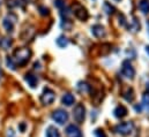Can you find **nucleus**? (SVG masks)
<instances>
[{"label": "nucleus", "instance_id": "nucleus-27", "mask_svg": "<svg viewBox=\"0 0 149 137\" xmlns=\"http://www.w3.org/2000/svg\"><path fill=\"white\" fill-rule=\"evenodd\" d=\"M8 137H14V133H13V130H12V129H9V130H8Z\"/></svg>", "mask_w": 149, "mask_h": 137}, {"label": "nucleus", "instance_id": "nucleus-20", "mask_svg": "<svg viewBox=\"0 0 149 137\" xmlns=\"http://www.w3.org/2000/svg\"><path fill=\"white\" fill-rule=\"evenodd\" d=\"M57 45H58L59 47L64 48V47H66V46L68 45V39H67L65 36H60V37H58V39H57Z\"/></svg>", "mask_w": 149, "mask_h": 137}, {"label": "nucleus", "instance_id": "nucleus-28", "mask_svg": "<svg viewBox=\"0 0 149 137\" xmlns=\"http://www.w3.org/2000/svg\"><path fill=\"white\" fill-rule=\"evenodd\" d=\"M21 2H24V3H27V2H30V1H33V0H20Z\"/></svg>", "mask_w": 149, "mask_h": 137}, {"label": "nucleus", "instance_id": "nucleus-9", "mask_svg": "<svg viewBox=\"0 0 149 137\" xmlns=\"http://www.w3.org/2000/svg\"><path fill=\"white\" fill-rule=\"evenodd\" d=\"M66 135H67V137H82V133L76 126L70 125L66 128Z\"/></svg>", "mask_w": 149, "mask_h": 137}, {"label": "nucleus", "instance_id": "nucleus-11", "mask_svg": "<svg viewBox=\"0 0 149 137\" xmlns=\"http://www.w3.org/2000/svg\"><path fill=\"white\" fill-rule=\"evenodd\" d=\"M34 34H35V29H34V27L29 26L28 28L23 29V31H22V34H21V38H22V40L27 42V40H29L30 38L34 37Z\"/></svg>", "mask_w": 149, "mask_h": 137}, {"label": "nucleus", "instance_id": "nucleus-4", "mask_svg": "<svg viewBox=\"0 0 149 137\" xmlns=\"http://www.w3.org/2000/svg\"><path fill=\"white\" fill-rule=\"evenodd\" d=\"M72 13L75 15V17L79 19L80 21H87V19L89 17V14H88L87 9L82 5H80L77 2H75L73 5V12Z\"/></svg>", "mask_w": 149, "mask_h": 137}, {"label": "nucleus", "instance_id": "nucleus-31", "mask_svg": "<svg viewBox=\"0 0 149 137\" xmlns=\"http://www.w3.org/2000/svg\"><path fill=\"white\" fill-rule=\"evenodd\" d=\"M0 5H1V0H0Z\"/></svg>", "mask_w": 149, "mask_h": 137}, {"label": "nucleus", "instance_id": "nucleus-24", "mask_svg": "<svg viewBox=\"0 0 149 137\" xmlns=\"http://www.w3.org/2000/svg\"><path fill=\"white\" fill-rule=\"evenodd\" d=\"M94 134H95V137H107V134L104 133L103 129H96Z\"/></svg>", "mask_w": 149, "mask_h": 137}, {"label": "nucleus", "instance_id": "nucleus-16", "mask_svg": "<svg viewBox=\"0 0 149 137\" xmlns=\"http://www.w3.org/2000/svg\"><path fill=\"white\" fill-rule=\"evenodd\" d=\"M74 102L75 98L72 93H65L63 96V98H61V103L64 104V105H66V106H72L74 104Z\"/></svg>", "mask_w": 149, "mask_h": 137}, {"label": "nucleus", "instance_id": "nucleus-8", "mask_svg": "<svg viewBox=\"0 0 149 137\" xmlns=\"http://www.w3.org/2000/svg\"><path fill=\"white\" fill-rule=\"evenodd\" d=\"M73 116L77 123H83L86 119V107L82 104H77L73 111Z\"/></svg>", "mask_w": 149, "mask_h": 137}, {"label": "nucleus", "instance_id": "nucleus-12", "mask_svg": "<svg viewBox=\"0 0 149 137\" xmlns=\"http://www.w3.org/2000/svg\"><path fill=\"white\" fill-rule=\"evenodd\" d=\"M113 114H114L116 118L123 119V118H125V116L127 115V108H126L125 106H123V105H119V106H117V107L114 108Z\"/></svg>", "mask_w": 149, "mask_h": 137}, {"label": "nucleus", "instance_id": "nucleus-13", "mask_svg": "<svg viewBox=\"0 0 149 137\" xmlns=\"http://www.w3.org/2000/svg\"><path fill=\"white\" fill-rule=\"evenodd\" d=\"M24 80H26V82L30 85V88H36L38 84V78L37 76H35L34 74H26V76H24Z\"/></svg>", "mask_w": 149, "mask_h": 137}, {"label": "nucleus", "instance_id": "nucleus-21", "mask_svg": "<svg viewBox=\"0 0 149 137\" xmlns=\"http://www.w3.org/2000/svg\"><path fill=\"white\" fill-rule=\"evenodd\" d=\"M141 106H142V107H143V108H145L147 112H149V91H148V92H146V93L143 95Z\"/></svg>", "mask_w": 149, "mask_h": 137}, {"label": "nucleus", "instance_id": "nucleus-18", "mask_svg": "<svg viewBox=\"0 0 149 137\" xmlns=\"http://www.w3.org/2000/svg\"><path fill=\"white\" fill-rule=\"evenodd\" d=\"M139 8L143 14L149 13V0H140L139 2Z\"/></svg>", "mask_w": 149, "mask_h": 137}, {"label": "nucleus", "instance_id": "nucleus-25", "mask_svg": "<svg viewBox=\"0 0 149 137\" xmlns=\"http://www.w3.org/2000/svg\"><path fill=\"white\" fill-rule=\"evenodd\" d=\"M54 3H56V6H57L58 8H60V9H63V8L65 7V2H64V0H56Z\"/></svg>", "mask_w": 149, "mask_h": 137}, {"label": "nucleus", "instance_id": "nucleus-15", "mask_svg": "<svg viewBox=\"0 0 149 137\" xmlns=\"http://www.w3.org/2000/svg\"><path fill=\"white\" fill-rule=\"evenodd\" d=\"M13 45V40L9 37H2L0 38V47L2 50H8Z\"/></svg>", "mask_w": 149, "mask_h": 137}, {"label": "nucleus", "instance_id": "nucleus-23", "mask_svg": "<svg viewBox=\"0 0 149 137\" xmlns=\"http://www.w3.org/2000/svg\"><path fill=\"white\" fill-rule=\"evenodd\" d=\"M104 9H105V12H107V14H113V12H114V7L113 6H111L109 2H104Z\"/></svg>", "mask_w": 149, "mask_h": 137}, {"label": "nucleus", "instance_id": "nucleus-1", "mask_svg": "<svg viewBox=\"0 0 149 137\" xmlns=\"http://www.w3.org/2000/svg\"><path fill=\"white\" fill-rule=\"evenodd\" d=\"M31 50L28 47H20L16 48L13 53L12 59L14 60L16 66H24L31 58Z\"/></svg>", "mask_w": 149, "mask_h": 137}, {"label": "nucleus", "instance_id": "nucleus-22", "mask_svg": "<svg viewBox=\"0 0 149 137\" xmlns=\"http://www.w3.org/2000/svg\"><path fill=\"white\" fill-rule=\"evenodd\" d=\"M6 64H7V66H8V68L13 69V70H15L16 69V65H15V62H14V60L12 59V57H8L7 58V60H6Z\"/></svg>", "mask_w": 149, "mask_h": 137}, {"label": "nucleus", "instance_id": "nucleus-32", "mask_svg": "<svg viewBox=\"0 0 149 137\" xmlns=\"http://www.w3.org/2000/svg\"><path fill=\"white\" fill-rule=\"evenodd\" d=\"M117 1H119V0H117Z\"/></svg>", "mask_w": 149, "mask_h": 137}, {"label": "nucleus", "instance_id": "nucleus-10", "mask_svg": "<svg viewBox=\"0 0 149 137\" xmlns=\"http://www.w3.org/2000/svg\"><path fill=\"white\" fill-rule=\"evenodd\" d=\"M91 33L96 38H102L105 36V29L101 24H95L91 27Z\"/></svg>", "mask_w": 149, "mask_h": 137}, {"label": "nucleus", "instance_id": "nucleus-6", "mask_svg": "<svg viewBox=\"0 0 149 137\" xmlns=\"http://www.w3.org/2000/svg\"><path fill=\"white\" fill-rule=\"evenodd\" d=\"M56 99V95L53 92V90L49 89V88H44L42 95H40V102L43 105H51Z\"/></svg>", "mask_w": 149, "mask_h": 137}, {"label": "nucleus", "instance_id": "nucleus-2", "mask_svg": "<svg viewBox=\"0 0 149 137\" xmlns=\"http://www.w3.org/2000/svg\"><path fill=\"white\" fill-rule=\"evenodd\" d=\"M17 21V16L14 14V13H9L5 16L3 21H2V26L5 28V30L7 33H12L14 30V27H15V23Z\"/></svg>", "mask_w": 149, "mask_h": 137}, {"label": "nucleus", "instance_id": "nucleus-26", "mask_svg": "<svg viewBox=\"0 0 149 137\" xmlns=\"http://www.w3.org/2000/svg\"><path fill=\"white\" fill-rule=\"evenodd\" d=\"M39 12H40V14L42 15H49V13H50V10H49V8H46V7H39Z\"/></svg>", "mask_w": 149, "mask_h": 137}, {"label": "nucleus", "instance_id": "nucleus-14", "mask_svg": "<svg viewBox=\"0 0 149 137\" xmlns=\"http://www.w3.org/2000/svg\"><path fill=\"white\" fill-rule=\"evenodd\" d=\"M123 96H124L125 100H126V102H128V103H132V102L134 100V98H135V95H134V90H133L132 88H127V89L124 91Z\"/></svg>", "mask_w": 149, "mask_h": 137}, {"label": "nucleus", "instance_id": "nucleus-7", "mask_svg": "<svg viewBox=\"0 0 149 137\" xmlns=\"http://www.w3.org/2000/svg\"><path fill=\"white\" fill-rule=\"evenodd\" d=\"M121 73L123 75L126 77V78H130V80H133L134 76H135V69L132 66V64L128 61V60H125L121 65Z\"/></svg>", "mask_w": 149, "mask_h": 137}, {"label": "nucleus", "instance_id": "nucleus-5", "mask_svg": "<svg viewBox=\"0 0 149 137\" xmlns=\"http://www.w3.org/2000/svg\"><path fill=\"white\" fill-rule=\"evenodd\" d=\"M52 119L59 123V125H64L68 121V113L65 111V109H61V108H58L56 111H53L52 113Z\"/></svg>", "mask_w": 149, "mask_h": 137}, {"label": "nucleus", "instance_id": "nucleus-19", "mask_svg": "<svg viewBox=\"0 0 149 137\" xmlns=\"http://www.w3.org/2000/svg\"><path fill=\"white\" fill-rule=\"evenodd\" d=\"M77 90L81 93H86V92L90 91V85L88 83H86V82H79L77 83Z\"/></svg>", "mask_w": 149, "mask_h": 137}, {"label": "nucleus", "instance_id": "nucleus-3", "mask_svg": "<svg viewBox=\"0 0 149 137\" xmlns=\"http://www.w3.org/2000/svg\"><path fill=\"white\" fill-rule=\"evenodd\" d=\"M134 128V125L133 122L131 121H127V122H123V123H119L114 127V131L119 135H123V136H126V135H130L132 133Z\"/></svg>", "mask_w": 149, "mask_h": 137}, {"label": "nucleus", "instance_id": "nucleus-17", "mask_svg": "<svg viewBox=\"0 0 149 137\" xmlns=\"http://www.w3.org/2000/svg\"><path fill=\"white\" fill-rule=\"evenodd\" d=\"M46 137H61V136H60L59 130H58L56 127L50 126V127L46 129Z\"/></svg>", "mask_w": 149, "mask_h": 137}, {"label": "nucleus", "instance_id": "nucleus-29", "mask_svg": "<svg viewBox=\"0 0 149 137\" xmlns=\"http://www.w3.org/2000/svg\"><path fill=\"white\" fill-rule=\"evenodd\" d=\"M146 52L149 54V45H147V46H146Z\"/></svg>", "mask_w": 149, "mask_h": 137}, {"label": "nucleus", "instance_id": "nucleus-30", "mask_svg": "<svg viewBox=\"0 0 149 137\" xmlns=\"http://www.w3.org/2000/svg\"><path fill=\"white\" fill-rule=\"evenodd\" d=\"M1 75H2V71H1V69H0V78H1Z\"/></svg>", "mask_w": 149, "mask_h": 137}]
</instances>
